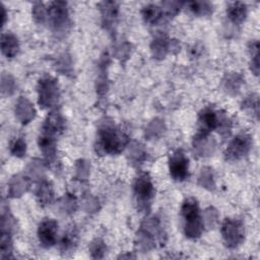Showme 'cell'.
Instances as JSON below:
<instances>
[{
	"label": "cell",
	"mask_w": 260,
	"mask_h": 260,
	"mask_svg": "<svg viewBox=\"0 0 260 260\" xmlns=\"http://www.w3.org/2000/svg\"><path fill=\"white\" fill-rule=\"evenodd\" d=\"M244 83V77L238 72L226 73L222 79L223 89L232 95L237 94Z\"/></svg>",
	"instance_id": "obj_24"
},
{
	"label": "cell",
	"mask_w": 260,
	"mask_h": 260,
	"mask_svg": "<svg viewBox=\"0 0 260 260\" xmlns=\"http://www.w3.org/2000/svg\"><path fill=\"white\" fill-rule=\"evenodd\" d=\"M58 135L59 133H57L56 131H53L47 127L42 126L41 132L38 138V144L45 157L46 162L48 164H53L56 160Z\"/></svg>",
	"instance_id": "obj_10"
},
{
	"label": "cell",
	"mask_w": 260,
	"mask_h": 260,
	"mask_svg": "<svg viewBox=\"0 0 260 260\" xmlns=\"http://www.w3.org/2000/svg\"><path fill=\"white\" fill-rule=\"evenodd\" d=\"M213 130H216L222 137H226L232 130V121L225 112L207 107L198 115V131L209 134Z\"/></svg>",
	"instance_id": "obj_3"
},
{
	"label": "cell",
	"mask_w": 260,
	"mask_h": 260,
	"mask_svg": "<svg viewBox=\"0 0 260 260\" xmlns=\"http://www.w3.org/2000/svg\"><path fill=\"white\" fill-rule=\"evenodd\" d=\"M37 91L38 104L42 109L53 108L58 104L60 98V90L56 78L50 75L43 76L38 81Z\"/></svg>",
	"instance_id": "obj_7"
},
{
	"label": "cell",
	"mask_w": 260,
	"mask_h": 260,
	"mask_svg": "<svg viewBox=\"0 0 260 260\" xmlns=\"http://www.w3.org/2000/svg\"><path fill=\"white\" fill-rule=\"evenodd\" d=\"M58 223L53 218H44L38 228V238L44 248H51L56 244Z\"/></svg>",
	"instance_id": "obj_13"
},
{
	"label": "cell",
	"mask_w": 260,
	"mask_h": 260,
	"mask_svg": "<svg viewBox=\"0 0 260 260\" xmlns=\"http://www.w3.org/2000/svg\"><path fill=\"white\" fill-rule=\"evenodd\" d=\"M183 2H179V1H164L161 2V9L164 12V16L165 18H172L174 16H176L179 12L180 9L183 6Z\"/></svg>",
	"instance_id": "obj_38"
},
{
	"label": "cell",
	"mask_w": 260,
	"mask_h": 260,
	"mask_svg": "<svg viewBox=\"0 0 260 260\" xmlns=\"http://www.w3.org/2000/svg\"><path fill=\"white\" fill-rule=\"evenodd\" d=\"M130 54H131V44L128 42L122 43L116 49V57L121 62H125L129 58Z\"/></svg>",
	"instance_id": "obj_43"
},
{
	"label": "cell",
	"mask_w": 260,
	"mask_h": 260,
	"mask_svg": "<svg viewBox=\"0 0 260 260\" xmlns=\"http://www.w3.org/2000/svg\"><path fill=\"white\" fill-rule=\"evenodd\" d=\"M99 8L104 28L110 34H114L119 18V4L115 1H103L99 3Z\"/></svg>",
	"instance_id": "obj_12"
},
{
	"label": "cell",
	"mask_w": 260,
	"mask_h": 260,
	"mask_svg": "<svg viewBox=\"0 0 260 260\" xmlns=\"http://www.w3.org/2000/svg\"><path fill=\"white\" fill-rule=\"evenodd\" d=\"M16 228V222L12 214L9 212L8 207L4 206V202L1 205V217H0V233L12 234Z\"/></svg>",
	"instance_id": "obj_27"
},
{
	"label": "cell",
	"mask_w": 260,
	"mask_h": 260,
	"mask_svg": "<svg viewBox=\"0 0 260 260\" xmlns=\"http://www.w3.org/2000/svg\"><path fill=\"white\" fill-rule=\"evenodd\" d=\"M118 258H135V256H134V255H131V254H130V255H124V254H123V255H120Z\"/></svg>",
	"instance_id": "obj_47"
},
{
	"label": "cell",
	"mask_w": 260,
	"mask_h": 260,
	"mask_svg": "<svg viewBox=\"0 0 260 260\" xmlns=\"http://www.w3.org/2000/svg\"><path fill=\"white\" fill-rule=\"evenodd\" d=\"M188 9L197 16H209L213 11L212 3L208 1H190L187 2Z\"/></svg>",
	"instance_id": "obj_28"
},
{
	"label": "cell",
	"mask_w": 260,
	"mask_h": 260,
	"mask_svg": "<svg viewBox=\"0 0 260 260\" xmlns=\"http://www.w3.org/2000/svg\"><path fill=\"white\" fill-rule=\"evenodd\" d=\"M15 117L22 124L26 125L36 117V109L34 105L25 98L19 96L15 104Z\"/></svg>",
	"instance_id": "obj_15"
},
{
	"label": "cell",
	"mask_w": 260,
	"mask_h": 260,
	"mask_svg": "<svg viewBox=\"0 0 260 260\" xmlns=\"http://www.w3.org/2000/svg\"><path fill=\"white\" fill-rule=\"evenodd\" d=\"M0 258L1 259H9L13 258L12 255V234L8 233H0Z\"/></svg>",
	"instance_id": "obj_31"
},
{
	"label": "cell",
	"mask_w": 260,
	"mask_h": 260,
	"mask_svg": "<svg viewBox=\"0 0 260 260\" xmlns=\"http://www.w3.org/2000/svg\"><path fill=\"white\" fill-rule=\"evenodd\" d=\"M43 126L61 134L65 129V119L61 114V112L55 109L48 114L47 118L44 121Z\"/></svg>",
	"instance_id": "obj_25"
},
{
	"label": "cell",
	"mask_w": 260,
	"mask_h": 260,
	"mask_svg": "<svg viewBox=\"0 0 260 260\" xmlns=\"http://www.w3.org/2000/svg\"><path fill=\"white\" fill-rule=\"evenodd\" d=\"M27 170H28V174H29L30 177L42 178V176H43L44 168H43V165L41 164V161H39V160L31 161L29 164Z\"/></svg>",
	"instance_id": "obj_45"
},
{
	"label": "cell",
	"mask_w": 260,
	"mask_h": 260,
	"mask_svg": "<svg viewBox=\"0 0 260 260\" xmlns=\"http://www.w3.org/2000/svg\"><path fill=\"white\" fill-rule=\"evenodd\" d=\"M253 145L252 137L247 133L236 135L224 150V158L228 161H238L246 157Z\"/></svg>",
	"instance_id": "obj_9"
},
{
	"label": "cell",
	"mask_w": 260,
	"mask_h": 260,
	"mask_svg": "<svg viewBox=\"0 0 260 260\" xmlns=\"http://www.w3.org/2000/svg\"><path fill=\"white\" fill-rule=\"evenodd\" d=\"M184 234L189 239H197L201 236L204 224L200 213L199 204L195 198H187L181 206Z\"/></svg>",
	"instance_id": "obj_4"
},
{
	"label": "cell",
	"mask_w": 260,
	"mask_h": 260,
	"mask_svg": "<svg viewBox=\"0 0 260 260\" xmlns=\"http://www.w3.org/2000/svg\"><path fill=\"white\" fill-rule=\"evenodd\" d=\"M141 15L144 22L149 25H155L165 18L161 7L156 4L145 5L141 9Z\"/></svg>",
	"instance_id": "obj_23"
},
{
	"label": "cell",
	"mask_w": 260,
	"mask_h": 260,
	"mask_svg": "<svg viewBox=\"0 0 260 260\" xmlns=\"http://www.w3.org/2000/svg\"><path fill=\"white\" fill-rule=\"evenodd\" d=\"M78 231L75 225H70L64 232L60 241V251L63 255L71 254L78 244Z\"/></svg>",
	"instance_id": "obj_18"
},
{
	"label": "cell",
	"mask_w": 260,
	"mask_h": 260,
	"mask_svg": "<svg viewBox=\"0 0 260 260\" xmlns=\"http://www.w3.org/2000/svg\"><path fill=\"white\" fill-rule=\"evenodd\" d=\"M147 152L143 148V146L139 143H133L129 146L128 150V160L132 166L138 167L143 164L146 159Z\"/></svg>",
	"instance_id": "obj_26"
},
{
	"label": "cell",
	"mask_w": 260,
	"mask_h": 260,
	"mask_svg": "<svg viewBox=\"0 0 260 260\" xmlns=\"http://www.w3.org/2000/svg\"><path fill=\"white\" fill-rule=\"evenodd\" d=\"M90 165L85 159H78L75 164V179L84 182L89 177Z\"/></svg>",
	"instance_id": "obj_41"
},
{
	"label": "cell",
	"mask_w": 260,
	"mask_h": 260,
	"mask_svg": "<svg viewBox=\"0 0 260 260\" xmlns=\"http://www.w3.org/2000/svg\"><path fill=\"white\" fill-rule=\"evenodd\" d=\"M129 143L128 135L117 127L112 121L102 122L98 128L95 151L104 155H116L121 153Z\"/></svg>",
	"instance_id": "obj_1"
},
{
	"label": "cell",
	"mask_w": 260,
	"mask_h": 260,
	"mask_svg": "<svg viewBox=\"0 0 260 260\" xmlns=\"http://www.w3.org/2000/svg\"><path fill=\"white\" fill-rule=\"evenodd\" d=\"M31 14L37 23L43 24L48 21V8L42 2H35L31 9Z\"/></svg>",
	"instance_id": "obj_39"
},
{
	"label": "cell",
	"mask_w": 260,
	"mask_h": 260,
	"mask_svg": "<svg viewBox=\"0 0 260 260\" xmlns=\"http://www.w3.org/2000/svg\"><path fill=\"white\" fill-rule=\"evenodd\" d=\"M171 177L177 182H183L189 177V159L181 149L175 150L169 158Z\"/></svg>",
	"instance_id": "obj_11"
},
{
	"label": "cell",
	"mask_w": 260,
	"mask_h": 260,
	"mask_svg": "<svg viewBox=\"0 0 260 260\" xmlns=\"http://www.w3.org/2000/svg\"><path fill=\"white\" fill-rule=\"evenodd\" d=\"M56 70L67 76H70L73 74L72 61L69 55L63 54L58 58L56 62Z\"/></svg>",
	"instance_id": "obj_36"
},
{
	"label": "cell",
	"mask_w": 260,
	"mask_h": 260,
	"mask_svg": "<svg viewBox=\"0 0 260 260\" xmlns=\"http://www.w3.org/2000/svg\"><path fill=\"white\" fill-rule=\"evenodd\" d=\"M1 11H2V22H1V25L4 26V24L6 22V19H7V13H6V9H5L3 4H1Z\"/></svg>",
	"instance_id": "obj_46"
},
{
	"label": "cell",
	"mask_w": 260,
	"mask_h": 260,
	"mask_svg": "<svg viewBox=\"0 0 260 260\" xmlns=\"http://www.w3.org/2000/svg\"><path fill=\"white\" fill-rule=\"evenodd\" d=\"M242 109L258 119L259 116V96L256 93H250L242 102Z\"/></svg>",
	"instance_id": "obj_32"
},
{
	"label": "cell",
	"mask_w": 260,
	"mask_h": 260,
	"mask_svg": "<svg viewBox=\"0 0 260 260\" xmlns=\"http://www.w3.org/2000/svg\"><path fill=\"white\" fill-rule=\"evenodd\" d=\"M247 5L243 2H231L226 7V16L235 25H240L243 23L247 17Z\"/></svg>",
	"instance_id": "obj_19"
},
{
	"label": "cell",
	"mask_w": 260,
	"mask_h": 260,
	"mask_svg": "<svg viewBox=\"0 0 260 260\" xmlns=\"http://www.w3.org/2000/svg\"><path fill=\"white\" fill-rule=\"evenodd\" d=\"M154 185L148 173H139L133 182V196L136 209L139 212L147 213L154 198Z\"/></svg>",
	"instance_id": "obj_5"
},
{
	"label": "cell",
	"mask_w": 260,
	"mask_h": 260,
	"mask_svg": "<svg viewBox=\"0 0 260 260\" xmlns=\"http://www.w3.org/2000/svg\"><path fill=\"white\" fill-rule=\"evenodd\" d=\"M218 219V212L214 207H208L204 210L202 215V220L204 228H212L215 225Z\"/></svg>",
	"instance_id": "obj_42"
},
{
	"label": "cell",
	"mask_w": 260,
	"mask_h": 260,
	"mask_svg": "<svg viewBox=\"0 0 260 260\" xmlns=\"http://www.w3.org/2000/svg\"><path fill=\"white\" fill-rule=\"evenodd\" d=\"M192 146L194 153L197 156L205 157L210 156L214 153L216 148V142L215 139L213 137H210L208 133L198 131L193 137Z\"/></svg>",
	"instance_id": "obj_14"
},
{
	"label": "cell",
	"mask_w": 260,
	"mask_h": 260,
	"mask_svg": "<svg viewBox=\"0 0 260 260\" xmlns=\"http://www.w3.org/2000/svg\"><path fill=\"white\" fill-rule=\"evenodd\" d=\"M30 186V179L22 174L14 175L8 184V196L11 198L21 197Z\"/></svg>",
	"instance_id": "obj_17"
},
{
	"label": "cell",
	"mask_w": 260,
	"mask_h": 260,
	"mask_svg": "<svg viewBox=\"0 0 260 260\" xmlns=\"http://www.w3.org/2000/svg\"><path fill=\"white\" fill-rule=\"evenodd\" d=\"M221 236L225 247L238 248L245 240L244 223L238 218L226 217L221 223Z\"/></svg>",
	"instance_id": "obj_8"
},
{
	"label": "cell",
	"mask_w": 260,
	"mask_h": 260,
	"mask_svg": "<svg viewBox=\"0 0 260 260\" xmlns=\"http://www.w3.org/2000/svg\"><path fill=\"white\" fill-rule=\"evenodd\" d=\"M48 21L52 30L58 35H64L70 27V17L67 3L54 1L48 7Z\"/></svg>",
	"instance_id": "obj_6"
},
{
	"label": "cell",
	"mask_w": 260,
	"mask_h": 260,
	"mask_svg": "<svg viewBox=\"0 0 260 260\" xmlns=\"http://www.w3.org/2000/svg\"><path fill=\"white\" fill-rule=\"evenodd\" d=\"M167 241V234L156 217L144 219L136 234L135 247L138 251L146 253L151 249L162 247Z\"/></svg>",
	"instance_id": "obj_2"
},
{
	"label": "cell",
	"mask_w": 260,
	"mask_h": 260,
	"mask_svg": "<svg viewBox=\"0 0 260 260\" xmlns=\"http://www.w3.org/2000/svg\"><path fill=\"white\" fill-rule=\"evenodd\" d=\"M16 89V82L12 75L3 72L1 75V93L3 95H11Z\"/></svg>",
	"instance_id": "obj_37"
},
{
	"label": "cell",
	"mask_w": 260,
	"mask_h": 260,
	"mask_svg": "<svg viewBox=\"0 0 260 260\" xmlns=\"http://www.w3.org/2000/svg\"><path fill=\"white\" fill-rule=\"evenodd\" d=\"M83 207L87 212H95L99 210L100 204H99V200L98 198L91 196V195H87L84 199H83Z\"/></svg>",
	"instance_id": "obj_44"
},
{
	"label": "cell",
	"mask_w": 260,
	"mask_h": 260,
	"mask_svg": "<svg viewBox=\"0 0 260 260\" xmlns=\"http://www.w3.org/2000/svg\"><path fill=\"white\" fill-rule=\"evenodd\" d=\"M10 153L15 157H23L26 153V142L22 137L14 138L9 145Z\"/></svg>",
	"instance_id": "obj_40"
},
{
	"label": "cell",
	"mask_w": 260,
	"mask_h": 260,
	"mask_svg": "<svg viewBox=\"0 0 260 260\" xmlns=\"http://www.w3.org/2000/svg\"><path fill=\"white\" fill-rule=\"evenodd\" d=\"M54 188L51 182L42 179L36 191V197L39 204L43 207L51 204L54 200Z\"/></svg>",
	"instance_id": "obj_22"
},
{
	"label": "cell",
	"mask_w": 260,
	"mask_h": 260,
	"mask_svg": "<svg viewBox=\"0 0 260 260\" xmlns=\"http://www.w3.org/2000/svg\"><path fill=\"white\" fill-rule=\"evenodd\" d=\"M1 51L6 58H13L19 51V42L17 37L10 32H4L1 36Z\"/></svg>",
	"instance_id": "obj_20"
},
{
	"label": "cell",
	"mask_w": 260,
	"mask_h": 260,
	"mask_svg": "<svg viewBox=\"0 0 260 260\" xmlns=\"http://www.w3.org/2000/svg\"><path fill=\"white\" fill-rule=\"evenodd\" d=\"M166 126L161 119H153L145 129V137L147 139H158L165 132Z\"/></svg>",
	"instance_id": "obj_29"
},
{
	"label": "cell",
	"mask_w": 260,
	"mask_h": 260,
	"mask_svg": "<svg viewBox=\"0 0 260 260\" xmlns=\"http://www.w3.org/2000/svg\"><path fill=\"white\" fill-rule=\"evenodd\" d=\"M110 64V58L108 53H104V55L100 59L99 63V75L96 79V92L99 95H104L108 90V79H107V69Z\"/></svg>",
	"instance_id": "obj_21"
},
{
	"label": "cell",
	"mask_w": 260,
	"mask_h": 260,
	"mask_svg": "<svg viewBox=\"0 0 260 260\" xmlns=\"http://www.w3.org/2000/svg\"><path fill=\"white\" fill-rule=\"evenodd\" d=\"M198 184L209 191H213L215 189V180L213 170L209 167H204L201 169L200 174L198 176Z\"/></svg>",
	"instance_id": "obj_30"
},
{
	"label": "cell",
	"mask_w": 260,
	"mask_h": 260,
	"mask_svg": "<svg viewBox=\"0 0 260 260\" xmlns=\"http://www.w3.org/2000/svg\"><path fill=\"white\" fill-rule=\"evenodd\" d=\"M58 205L60 211H62L65 214H71L75 212V210L77 209L78 203L76 197L73 194L67 193L62 198H60Z\"/></svg>",
	"instance_id": "obj_33"
},
{
	"label": "cell",
	"mask_w": 260,
	"mask_h": 260,
	"mask_svg": "<svg viewBox=\"0 0 260 260\" xmlns=\"http://www.w3.org/2000/svg\"><path fill=\"white\" fill-rule=\"evenodd\" d=\"M88 249H89L90 257L93 259H102L105 257V255L107 253V245L100 238L93 239L90 242Z\"/></svg>",
	"instance_id": "obj_35"
},
{
	"label": "cell",
	"mask_w": 260,
	"mask_h": 260,
	"mask_svg": "<svg viewBox=\"0 0 260 260\" xmlns=\"http://www.w3.org/2000/svg\"><path fill=\"white\" fill-rule=\"evenodd\" d=\"M249 52L251 56L250 60V69L254 75L259 73V42L257 40L251 41L249 44Z\"/></svg>",
	"instance_id": "obj_34"
},
{
	"label": "cell",
	"mask_w": 260,
	"mask_h": 260,
	"mask_svg": "<svg viewBox=\"0 0 260 260\" xmlns=\"http://www.w3.org/2000/svg\"><path fill=\"white\" fill-rule=\"evenodd\" d=\"M171 49V40L164 32H157L150 43L151 55L154 59L162 60Z\"/></svg>",
	"instance_id": "obj_16"
}]
</instances>
